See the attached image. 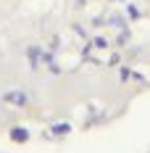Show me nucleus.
<instances>
[{
  "instance_id": "1",
  "label": "nucleus",
  "mask_w": 150,
  "mask_h": 153,
  "mask_svg": "<svg viewBox=\"0 0 150 153\" xmlns=\"http://www.w3.org/2000/svg\"><path fill=\"white\" fill-rule=\"evenodd\" d=\"M3 100L5 103H11V106H27V92H21V90H8L5 95H3Z\"/></svg>"
},
{
  "instance_id": "2",
  "label": "nucleus",
  "mask_w": 150,
  "mask_h": 153,
  "mask_svg": "<svg viewBox=\"0 0 150 153\" xmlns=\"http://www.w3.org/2000/svg\"><path fill=\"white\" fill-rule=\"evenodd\" d=\"M11 137H13L16 143H27V140H29V132H27L24 127H13V129H11Z\"/></svg>"
},
{
  "instance_id": "3",
  "label": "nucleus",
  "mask_w": 150,
  "mask_h": 153,
  "mask_svg": "<svg viewBox=\"0 0 150 153\" xmlns=\"http://www.w3.org/2000/svg\"><path fill=\"white\" fill-rule=\"evenodd\" d=\"M53 132H55V135H63V132H69V127H66V124H58Z\"/></svg>"
}]
</instances>
